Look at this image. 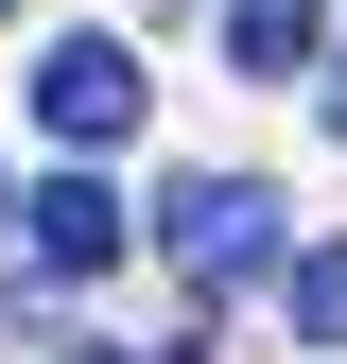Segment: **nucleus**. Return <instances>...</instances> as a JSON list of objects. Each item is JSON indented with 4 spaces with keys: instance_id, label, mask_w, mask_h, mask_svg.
<instances>
[{
    "instance_id": "20e7f679",
    "label": "nucleus",
    "mask_w": 347,
    "mask_h": 364,
    "mask_svg": "<svg viewBox=\"0 0 347 364\" xmlns=\"http://www.w3.org/2000/svg\"><path fill=\"white\" fill-rule=\"evenodd\" d=\"M330 53V0H226V70H313Z\"/></svg>"
},
{
    "instance_id": "39448f33",
    "label": "nucleus",
    "mask_w": 347,
    "mask_h": 364,
    "mask_svg": "<svg viewBox=\"0 0 347 364\" xmlns=\"http://www.w3.org/2000/svg\"><path fill=\"white\" fill-rule=\"evenodd\" d=\"M278 295H295V330H313V347H347V243H295Z\"/></svg>"
},
{
    "instance_id": "423d86ee",
    "label": "nucleus",
    "mask_w": 347,
    "mask_h": 364,
    "mask_svg": "<svg viewBox=\"0 0 347 364\" xmlns=\"http://www.w3.org/2000/svg\"><path fill=\"white\" fill-rule=\"evenodd\" d=\"M53 364H208V347H53Z\"/></svg>"
},
{
    "instance_id": "0eeeda50",
    "label": "nucleus",
    "mask_w": 347,
    "mask_h": 364,
    "mask_svg": "<svg viewBox=\"0 0 347 364\" xmlns=\"http://www.w3.org/2000/svg\"><path fill=\"white\" fill-rule=\"evenodd\" d=\"M313 105H330V139H347V70H313Z\"/></svg>"
},
{
    "instance_id": "f03ea898",
    "label": "nucleus",
    "mask_w": 347,
    "mask_h": 364,
    "mask_svg": "<svg viewBox=\"0 0 347 364\" xmlns=\"http://www.w3.org/2000/svg\"><path fill=\"white\" fill-rule=\"evenodd\" d=\"M139 105H156V70L122 53V35H53V53H35V122H53L70 156H122Z\"/></svg>"
},
{
    "instance_id": "f257e3e1",
    "label": "nucleus",
    "mask_w": 347,
    "mask_h": 364,
    "mask_svg": "<svg viewBox=\"0 0 347 364\" xmlns=\"http://www.w3.org/2000/svg\"><path fill=\"white\" fill-rule=\"evenodd\" d=\"M156 243H174L191 295H260V278L295 260V225H278L260 173H174V191H156Z\"/></svg>"
},
{
    "instance_id": "7ed1b4c3",
    "label": "nucleus",
    "mask_w": 347,
    "mask_h": 364,
    "mask_svg": "<svg viewBox=\"0 0 347 364\" xmlns=\"http://www.w3.org/2000/svg\"><path fill=\"white\" fill-rule=\"evenodd\" d=\"M122 243H139V225H122V191H105V156H70L53 191H18V260H35V278H105Z\"/></svg>"
},
{
    "instance_id": "6e6552de",
    "label": "nucleus",
    "mask_w": 347,
    "mask_h": 364,
    "mask_svg": "<svg viewBox=\"0 0 347 364\" xmlns=\"http://www.w3.org/2000/svg\"><path fill=\"white\" fill-rule=\"evenodd\" d=\"M0 243H18V191H0Z\"/></svg>"
}]
</instances>
